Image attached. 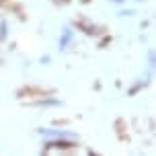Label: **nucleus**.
Segmentation results:
<instances>
[{"instance_id": "f257e3e1", "label": "nucleus", "mask_w": 156, "mask_h": 156, "mask_svg": "<svg viewBox=\"0 0 156 156\" xmlns=\"http://www.w3.org/2000/svg\"><path fill=\"white\" fill-rule=\"evenodd\" d=\"M72 37H74V31H72V29H64L62 37H60V47H62V49H66V47L70 45Z\"/></svg>"}, {"instance_id": "f03ea898", "label": "nucleus", "mask_w": 156, "mask_h": 156, "mask_svg": "<svg viewBox=\"0 0 156 156\" xmlns=\"http://www.w3.org/2000/svg\"><path fill=\"white\" fill-rule=\"evenodd\" d=\"M78 27H80V29H84V33H88V35L97 33V29H94V27H88V25H84V23H78Z\"/></svg>"}, {"instance_id": "7ed1b4c3", "label": "nucleus", "mask_w": 156, "mask_h": 156, "mask_svg": "<svg viewBox=\"0 0 156 156\" xmlns=\"http://www.w3.org/2000/svg\"><path fill=\"white\" fill-rule=\"evenodd\" d=\"M6 29H8L6 21H0V39H4V37H6Z\"/></svg>"}]
</instances>
